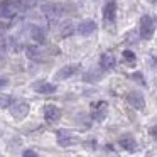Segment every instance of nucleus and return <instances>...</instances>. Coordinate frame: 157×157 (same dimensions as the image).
<instances>
[{
    "label": "nucleus",
    "mask_w": 157,
    "mask_h": 157,
    "mask_svg": "<svg viewBox=\"0 0 157 157\" xmlns=\"http://www.w3.org/2000/svg\"><path fill=\"white\" fill-rule=\"evenodd\" d=\"M115 14H117L115 0H108L105 9H103V17H105V21H113V19H115Z\"/></svg>",
    "instance_id": "nucleus-15"
},
{
    "label": "nucleus",
    "mask_w": 157,
    "mask_h": 157,
    "mask_svg": "<svg viewBox=\"0 0 157 157\" xmlns=\"http://www.w3.org/2000/svg\"><path fill=\"white\" fill-rule=\"evenodd\" d=\"M52 52H54V49L52 48H46L44 44H37V46H27L25 48V56H27V59H31V61L34 63H46L48 59L52 58Z\"/></svg>",
    "instance_id": "nucleus-2"
},
{
    "label": "nucleus",
    "mask_w": 157,
    "mask_h": 157,
    "mask_svg": "<svg viewBox=\"0 0 157 157\" xmlns=\"http://www.w3.org/2000/svg\"><path fill=\"white\" fill-rule=\"evenodd\" d=\"M31 27V39L36 41L37 44H46L48 41V36H46V31L39 25H29Z\"/></svg>",
    "instance_id": "nucleus-12"
},
{
    "label": "nucleus",
    "mask_w": 157,
    "mask_h": 157,
    "mask_svg": "<svg viewBox=\"0 0 157 157\" xmlns=\"http://www.w3.org/2000/svg\"><path fill=\"white\" fill-rule=\"evenodd\" d=\"M34 5L32 0H7L0 4V17H7V19H14L19 14L29 10Z\"/></svg>",
    "instance_id": "nucleus-1"
},
{
    "label": "nucleus",
    "mask_w": 157,
    "mask_h": 157,
    "mask_svg": "<svg viewBox=\"0 0 157 157\" xmlns=\"http://www.w3.org/2000/svg\"><path fill=\"white\" fill-rule=\"evenodd\" d=\"M108 113V103L106 101H96L91 105V118L95 122H103Z\"/></svg>",
    "instance_id": "nucleus-5"
},
{
    "label": "nucleus",
    "mask_w": 157,
    "mask_h": 157,
    "mask_svg": "<svg viewBox=\"0 0 157 157\" xmlns=\"http://www.w3.org/2000/svg\"><path fill=\"white\" fill-rule=\"evenodd\" d=\"M96 29V22L91 21V19H86V21H81L78 24V27H76V32L81 36H90L91 32H95Z\"/></svg>",
    "instance_id": "nucleus-11"
},
{
    "label": "nucleus",
    "mask_w": 157,
    "mask_h": 157,
    "mask_svg": "<svg viewBox=\"0 0 157 157\" xmlns=\"http://www.w3.org/2000/svg\"><path fill=\"white\" fill-rule=\"evenodd\" d=\"M24 155H36V152H31V150H25Z\"/></svg>",
    "instance_id": "nucleus-22"
},
{
    "label": "nucleus",
    "mask_w": 157,
    "mask_h": 157,
    "mask_svg": "<svg viewBox=\"0 0 157 157\" xmlns=\"http://www.w3.org/2000/svg\"><path fill=\"white\" fill-rule=\"evenodd\" d=\"M115 56L110 54V52H105V54H101V58H100V66H101L103 69H113L115 68Z\"/></svg>",
    "instance_id": "nucleus-16"
},
{
    "label": "nucleus",
    "mask_w": 157,
    "mask_h": 157,
    "mask_svg": "<svg viewBox=\"0 0 157 157\" xmlns=\"http://www.w3.org/2000/svg\"><path fill=\"white\" fill-rule=\"evenodd\" d=\"M59 118H61V110H59V106L51 105V103L44 106V120L48 123H54Z\"/></svg>",
    "instance_id": "nucleus-7"
},
{
    "label": "nucleus",
    "mask_w": 157,
    "mask_h": 157,
    "mask_svg": "<svg viewBox=\"0 0 157 157\" xmlns=\"http://www.w3.org/2000/svg\"><path fill=\"white\" fill-rule=\"evenodd\" d=\"M150 133H152V137L155 139V127H152V128H150Z\"/></svg>",
    "instance_id": "nucleus-23"
},
{
    "label": "nucleus",
    "mask_w": 157,
    "mask_h": 157,
    "mask_svg": "<svg viewBox=\"0 0 157 157\" xmlns=\"http://www.w3.org/2000/svg\"><path fill=\"white\" fill-rule=\"evenodd\" d=\"M118 144H120V147H122V149L128 150V152H135V150H137V142H135V139H133V137H130V135L122 137V139L118 140Z\"/></svg>",
    "instance_id": "nucleus-14"
},
{
    "label": "nucleus",
    "mask_w": 157,
    "mask_h": 157,
    "mask_svg": "<svg viewBox=\"0 0 157 157\" xmlns=\"http://www.w3.org/2000/svg\"><path fill=\"white\" fill-rule=\"evenodd\" d=\"M29 108H31V105L27 101L19 100V101H14V105H10V113L14 118H24L29 113Z\"/></svg>",
    "instance_id": "nucleus-6"
},
{
    "label": "nucleus",
    "mask_w": 157,
    "mask_h": 157,
    "mask_svg": "<svg viewBox=\"0 0 157 157\" xmlns=\"http://www.w3.org/2000/svg\"><path fill=\"white\" fill-rule=\"evenodd\" d=\"M71 32H73V24H71V22L63 24V36H69Z\"/></svg>",
    "instance_id": "nucleus-19"
},
{
    "label": "nucleus",
    "mask_w": 157,
    "mask_h": 157,
    "mask_svg": "<svg viewBox=\"0 0 157 157\" xmlns=\"http://www.w3.org/2000/svg\"><path fill=\"white\" fill-rule=\"evenodd\" d=\"M76 71H78V64H66V66H63V68H59V71L56 73L54 79H56V81L68 79V78H71Z\"/></svg>",
    "instance_id": "nucleus-8"
},
{
    "label": "nucleus",
    "mask_w": 157,
    "mask_h": 157,
    "mask_svg": "<svg viewBox=\"0 0 157 157\" xmlns=\"http://www.w3.org/2000/svg\"><path fill=\"white\" fill-rule=\"evenodd\" d=\"M127 101H128L130 106H133L135 110H144V108H145V100H144L142 93H139V91L128 93V96H127Z\"/></svg>",
    "instance_id": "nucleus-9"
},
{
    "label": "nucleus",
    "mask_w": 157,
    "mask_h": 157,
    "mask_svg": "<svg viewBox=\"0 0 157 157\" xmlns=\"http://www.w3.org/2000/svg\"><path fill=\"white\" fill-rule=\"evenodd\" d=\"M58 142L59 145L66 147V145H71V144H75V137H73L71 132H68V130H59L58 132Z\"/></svg>",
    "instance_id": "nucleus-13"
},
{
    "label": "nucleus",
    "mask_w": 157,
    "mask_h": 157,
    "mask_svg": "<svg viewBox=\"0 0 157 157\" xmlns=\"http://www.w3.org/2000/svg\"><path fill=\"white\" fill-rule=\"evenodd\" d=\"M32 90L41 93V95H51V93H54L58 90V86L52 85V83H48V81H36L32 85Z\"/></svg>",
    "instance_id": "nucleus-10"
},
{
    "label": "nucleus",
    "mask_w": 157,
    "mask_h": 157,
    "mask_svg": "<svg viewBox=\"0 0 157 157\" xmlns=\"http://www.w3.org/2000/svg\"><path fill=\"white\" fill-rule=\"evenodd\" d=\"M41 12L44 15H48V17L58 19L68 14V7L64 4H61V2H48V4L41 5Z\"/></svg>",
    "instance_id": "nucleus-3"
},
{
    "label": "nucleus",
    "mask_w": 157,
    "mask_h": 157,
    "mask_svg": "<svg viewBox=\"0 0 157 157\" xmlns=\"http://www.w3.org/2000/svg\"><path fill=\"white\" fill-rule=\"evenodd\" d=\"M122 56H123V59H125L127 63H135V54H133L132 51H128V49H127V51H123Z\"/></svg>",
    "instance_id": "nucleus-18"
},
{
    "label": "nucleus",
    "mask_w": 157,
    "mask_h": 157,
    "mask_svg": "<svg viewBox=\"0 0 157 157\" xmlns=\"http://www.w3.org/2000/svg\"><path fill=\"white\" fill-rule=\"evenodd\" d=\"M10 105H12V96L0 95V108H9Z\"/></svg>",
    "instance_id": "nucleus-17"
},
{
    "label": "nucleus",
    "mask_w": 157,
    "mask_h": 157,
    "mask_svg": "<svg viewBox=\"0 0 157 157\" xmlns=\"http://www.w3.org/2000/svg\"><path fill=\"white\" fill-rule=\"evenodd\" d=\"M7 85H9V79L2 76V78H0V90H2V88H5V86H7Z\"/></svg>",
    "instance_id": "nucleus-20"
},
{
    "label": "nucleus",
    "mask_w": 157,
    "mask_h": 157,
    "mask_svg": "<svg viewBox=\"0 0 157 157\" xmlns=\"http://www.w3.org/2000/svg\"><path fill=\"white\" fill-rule=\"evenodd\" d=\"M133 76H137V79H139L140 85H145V81H144V78H142V75H140V73H137V75H133Z\"/></svg>",
    "instance_id": "nucleus-21"
},
{
    "label": "nucleus",
    "mask_w": 157,
    "mask_h": 157,
    "mask_svg": "<svg viewBox=\"0 0 157 157\" xmlns=\"http://www.w3.org/2000/svg\"><path fill=\"white\" fill-rule=\"evenodd\" d=\"M154 29H155V24H154V19L150 15H144L140 19V37L149 41L154 34Z\"/></svg>",
    "instance_id": "nucleus-4"
}]
</instances>
